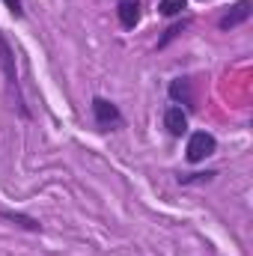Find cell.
I'll return each mask as SVG.
<instances>
[{
    "label": "cell",
    "instance_id": "3",
    "mask_svg": "<svg viewBox=\"0 0 253 256\" xmlns=\"http://www.w3.org/2000/svg\"><path fill=\"white\" fill-rule=\"evenodd\" d=\"M218 152V137L212 131H194L188 137V149H185V158L190 164H200L206 158H212Z\"/></svg>",
    "mask_w": 253,
    "mask_h": 256
},
{
    "label": "cell",
    "instance_id": "9",
    "mask_svg": "<svg viewBox=\"0 0 253 256\" xmlns=\"http://www.w3.org/2000/svg\"><path fill=\"white\" fill-rule=\"evenodd\" d=\"M188 24H190L188 18H182V21H176V24H170V27L164 30V36L158 39V51H164V48H167V45H170L173 39H179V36H182V33L188 30Z\"/></svg>",
    "mask_w": 253,
    "mask_h": 256
},
{
    "label": "cell",
    "instance_id": "5",
    "mask_svg": "<svg viewBox=\"0 0 253 256\" xmlns=\"http://www.w3.org/2000/svg\"><path fill=\"white\" fill-rule=\"evenodd\" d=\"M253 15V0H238L230 12H224L220 18H218V27L226 33V30H236L238 24H244V21H250Z\"/></svg>",
    "mask_w": 253,
    "mask_h": 256
},
{
    "label": "cell",
    "instance_id": "7",
    "mask_svg": "<svg viewBox=\"0 0 253 256\" xmlns=\"http://www.w3.org/2000/svg\"><path fill=\"white\" fill-rule=\"evenodd\" d=\"M140 0H120V6H116V18H120V24H122V30H134L137 24H140Z\"/></svg>",
    "mask_w": 253,
    "mask_h": 256
},
{
    "label": "cell",
    "instance_id": "1",
    "mask_svg": "<svg viewBox=\"0 0 253 256\" xmlns=\"http://www.w3.org/2000/svg\"><path fill=\"white\" fill-rule=\"evenodd\" d=\"M0 68H3V80H6V92H9V98H12V108H15L24 120H30L33 114H30V108H27V102H24V92H21V84H18L15 48L9 45V39L3 36V30H0Z\"/></svg>",
    "mask_w": 253,
    "mask_h": 256
},
{
    "label": "cell",
    "instance_id": "8",
    "mask_svg": "<svg viewBox=\"0 0 253 256\" xmlns=\"http://www.w3.org/2000/svg\"><path fill=\"white\" fill-rule=\"evenodd\" d=\"M0 218H3V220H12L15 226H21V230H27V232H42V224H39L36 218H30V214H21V212H6V208H0Z\"/></svg>",
    "mask_w": 253,
    "mask_h": 256
},
{
    "label": "cell",
    "instance_id": "11",
    "mask_svg": "<svg viewBox=\"0 0 253 256\" xmlns=\"http://www.w3.org/2000/svg\"><path fill=\"white\" fill-rule=\"evenodd\" d=\"M218 173L214 170H206V173H185V176H179L176 182L179 185H206V182H212Z\"/></svg>",
    "mask_w": 253,
    "mask_h": 256
},
{
    "label": "cell",
    "instance_id": "2",
    "mask_svg": "<svg viewBox=\"0 0 253 256\" xmlns=\"http://www.w3.org/2000/svg\"><path fill=\"white\" fill-rule=\"evenodd\" d=\"M90 110H92V122H96L98 131H120V128L126 126L122 110L110 98H104V96H96L92 104H90Z\"/></svg>",
    "mask_w": 253,
    "mask_h": 256
},
{
    "label": "cell",
    "instance_id": "12",
    "mask_svg": "<svg viewBox=\"0 0 253 256\" xmlns=\"http://www.w3.org/2000/svg\"><path fill=\"white\" fill-rule=\"evenodd\" d=\"M6 3V9L12 12V18H24V3L21 0H3Z\"/></svg>",
    "mask_w": 253,
    "mask_h": 256
},
{
    "label": "cell",
    "instance_id": "10",
    "mask_svg": "<svg viewBox=\"0 0 253 256\" xmlns=\"http://www.w3.org/2000/svg\"><path fill=\"white\" fill-rule=\"evenodd\" d=\"M185 9H188V0H161V3H158V12L167 15V18H176V15H182Z\"/></svg>",
    "mask_w": 253,
    "mask_h": 256
},
{
    "label": "cell",
    "instance_id": "4",
    "mask_svg": "<svg viewBox=\"0 0 253 256\" xmlns=\"http://www.w3.org/2000/svg\"><path fill=\"white\" fill-rule=\"evenodd\" d=\"M167 96L173 98V104L185 108V110H196V92H194V80L190 78H176L167 86Z\"/></svg>",
    "mask_w": 253,
    "mask_h": 256
},
{
    "label": "cell",
    "instance_id": "6",
    "mask_svg": "<svg viewBox=\"0 0 253 256\" xmlns=\"http://www.w3.org/2000/svg\"><path fill=\"white\" fill-rule=\"evenodd\" d=\"M164 128H167L170 137L188 134V110H182L179 104H170V108L164 110Z\"/></svg>",
    "mask_w": 253,
    "mask_h": 256
}]
</instances>
